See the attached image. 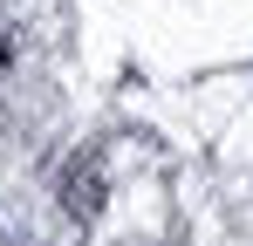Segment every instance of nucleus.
Masks as SVG:
<instances>
[{
	"label": "nucleus",
	"instance_id": "obj_2",
	"mask_svg": "<svg viewBox=\"0 0 253 246\" xmlns=\"http://www.w3.org/2000/svg\"><path fill=\"white\" fill-rule=\"evenodd\" d=\"M7 62H14V35L0 28V76H7Z\"/></svg>",
	"mask_w": 253,
	"mask_h": 246
},
{
	"label": "nucleus",
	"instance_id": "obj_1",
	"mask_svg": "<svg viewBox=\"0 0 253 246\" xmlns=\"http://www.w3.org/2000/svg\"><path fill=\"white\" fill-rule=\"evenodd\" d=\"M62 205L83 212V219L103 205V158H76L69 171H62Z\"/></svg>",
	"mask_w": 253,
	"mask_h": 246
}]
</instances>
